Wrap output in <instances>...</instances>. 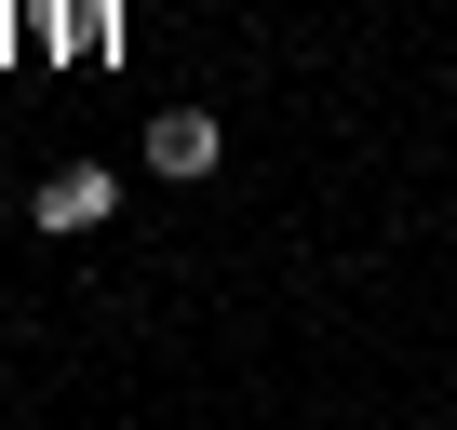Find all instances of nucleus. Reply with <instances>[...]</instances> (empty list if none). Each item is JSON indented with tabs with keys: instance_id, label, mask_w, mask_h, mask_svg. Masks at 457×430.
<instances>
[{
	"instance_id": "f03ea898",
	"label": "nucleus",
	"mask_w": 457,
	"mask_h": 430,
	"mask_svg": "<svg viewBox=\"0 0 457 430\" xmlns=\"http://www.w3.org/2000/svg\"><path fill=\"white\" fill-rule=\"evenodd\" d=\"M215 161H228L215 108H162V121H148V175H215Z\"/></svg>"
},
{
	"instance_id": "f257e3e1",
	"label": "nucleus",
	"mask_w": 457,
	"mask_h": 430,
	"mask_svg": "<svg viewBox=\"0 0 457 430\" xmlns=\"http://www.w3.org/2000/svg\"><path fill=\"white\" fill-rule=\"evenodd\" d=\"M108 202H121V175L108 161H68V175H41L28 215H41V229H108Z\"/></svg>"
}]
</instances>
